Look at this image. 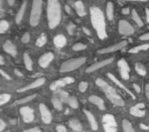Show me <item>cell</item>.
Segmentation results:
<instances>
[{
  "mask_svg": "<svg viewBox=\"0 0 149 132\" xmlns=\"http://www.w3.org/2000/svg\"><path fill=\"white\" fill-rule=\"evenodd\" d=\"M91 14V21L93 29L95 30L97 34V37L100 40H104L107 38V25H105V19L103 12L102 9L98 7L93 6L90 9Z\"/></svg>",
  "mask_w": 149,
  "mask_h": 132,
  "instance_id": "1",
  "label": "cell"
},
{
  "mask_svg": "<svg viewBox=\"0 0 149 132\" xmlns=\"http://www.w3.org/2000/svg\"><path fill=\"white\" fill-rule=\"evenodd\" d=\"M62 7L59 0H48L47 2V20L50 29L56 28L61 22Z\"/></svg>",
  "mask_w": 149,
  "mask_h": 132,
  "instance_id": "2",
  "label": "cell"
},
{
  "mask_svg": "<svg viewBox=\"0 0 149 132\" xmlns=\"http://www.w3.org/2000/svg\"><path fill=\"white\" fill-rule=\"evenodd\" d=\"M95 83H97V85L98 88L105 93L107 97L109 98L111 104H113L114 105H117V106H123L124 105L123 98L117 93L114 88L109 85L107 81L104 80H102V79H97V80L95 81Z\"/></svg>",
  "mask_w": 149,
  "mask_h": 132,
  "instance_id": "3",
  "label": "cell"
},
{
  "mask_svg": "<svg viewBox=\"0 0 149 132\" xmlns=\"http://www.w3.org/2000/svg\"><path fill=\"white\" fill-rule=\"evenodd\" d=\"M42 8H43V0H33L32 9H31L30 18L29 22L32 27H36L39 25L42 15Z\"/></svg>",
  "mask_w": 149,
  "mask_h": 132,
  "instance_id": "4",
  "label": "cell"
},
{
  "mask_svg": "<svg viewBox=\"0 0 149 132\" xmlns=\"http://www.w3.org/2000/svg\"><path fill=\"white\" fill-rule=\"evenodd\" d=\"M86 58L80 57V58H74V59H70L68 61L64 62L60 67V72L61 73H68V72L74 71V69H79L80 67L86 64Z\"/></svg>",
  "mask_w": 149,
  "mask_h": 132,
  "instance_id": "5",
  "label": "cell"
},
{
  "mask_svg": "<svg viewBox=\"0 0 149 132\" xmlns=\"http://www.w3.org/2000/svg\"><path fill=\"white\" fill-rule=\"evenodd\" d=\"M20 115L22 117V120L25 123H30V122L34 121L35 119V113L33 108H31L30 106H22L19 109Z\"/></svg>",
  "mask_w": 149,
  "mask_h": 132,
  "instance_id": "6",
  "label": "cell"
},
{
  "mask_svg": "<svg viewBox=\"0 0 149 132\" xmlns=\"http://www.w3.org/2000/svg\"><path fill=\"white\" fill-rule=\"evenodd\" d=\"M113 62V58H109V59H105V60H102L100 62H97L95 64H93L92 66H90L88 68H86V73H93V72H97L98 69L104 68V67L109 66Z\"/></svg>",
  "mask_w": 149,
  "mask_h": 132,
  "instance_id": "7",
  "label": "cell"
},
{
  "mask_svg": "<svg viewBox=\"0 0 149 132\" xmlns=\"http://www.w3.org/2000/svg\"><path fill=\"white\" fill-rule=\"evenodd\" d=\"M118 32L123 36H130L134 33V28L131 24L125 20H119L118 22Z\"/></svg>",
  "mask_w": 149,
  "mask_h": 132,
  "instance_id": "8",
  "label": "cell"
},
{
  "mask_svg": "<svg viewBox=\"0 0 149 132\" xmlns=\"http://www.w3.org/2000/svg\"><path fill=\"white\" fill-rule=\"evenodd\" d=\"M127 45L126 41H121V42H118L117 44L111 45V46H109L107 48H102V49L98 50L97 53L98 54H110V53H113L116 51H119L122 48H124Z\"/></svg>",
  "mask_w": 149,
  "mask_h": 132,
  "instance_id": "9",
  "label": "cell"
},
{
  "mask_svg": "<svg viewBox=\"0 0 149 132\" xmlns=\"http://www.w3.org/2000/svg\"><path fill=\"white\" fill-rule=\"evenodd\" d=\"M39 110H40V114H41V118L42 121L45 124H50L52 122V113L49 110V108L46 106V104H41L39 105Z\"/></svg>",
  "mask_w": 149,
  "mask_h": 132,
  "instance_id": "10",
  "label": "cell"
},
{
  "mask_svg": "<svg viewBox=\"0 0 149 132\" xmlns=\"http://www.w3.org/2000/svg\"><path fill=\"white\" fill-rule=\"evenodd\" d=\"M74 83V79L67 76V78L60 79V80H57V81H55L54 83H52L51 85H50V88H51L52 90H58L59 88H63V86L70 85V83Z\"/></svg>",
  "mask_w": 149,
  "mask_h": 132,
  "instance_id": "11",
  "label": "cell"
},
{
  "mask_svg": "<svg viewBox=\"0 0 149 132\" xmlns=\"http://www.w3.org/2000/svg\"><path fill=\"white\" fill-rule=\"evenodd\" d=\"M45 80L44 78H39L37 79V80H35L34 81H32V83H30L29 85L23 86V88H19L17 90L18 92H27V90H34V88H40V86H42L45 83Z\"/></svg>",
  "mask_w": 149,
  "mask_h": 132,
  "instance_id": "12",
  "label": "cell"
},
{
  "mask_svg": "<svg viewBox=\"0 0 149 132\" xmlns=\"http://www.w3.org/2000/svg\"><path fill=\"white\" fill-rule=\"evenodd\" d=\"M54 60V54L52 52H48L43 54L42 56L40 57L39 61H38V64L42 69H46L49 67V65L52 63V61Z\"/></svg>",
  "mask_w": 149,
  "mask_h": 132,
  "instance_id": "13",
  "label": "cell"
},
{
  "mask_svg": "<svg viewBox=\"0 0 149 132\" xmlns=\"http://www.w3.org/2000/svg\"><path fill=\"white\" fill-rule=\"evenodd\" d=\"M107 76H109V79L110 81H112V83H114L115 85H116L117 86H118V88H120L122 90H124V92H125L126 93H128V94L130 95V97H131L132 98H135V97H134V94H133V93H132V92H130V90H129L128 88H127L126 86L124 85L123 83H122L121 81H119L118 79H117L116 76H115L114 75H112V74L109 73V74H107Z\"/></svg>",
  "mask_w": 149,
  "mask_h": 132,
  "instance_id": "14",
  "label": "cell"
},
{
  "mask_svg": "<svg viewBox=\"0 0 149 132\" xmlns=\"http://www.w3.org/2000/svg\"><path fill=\"white\" fill-rule=\"evenodd\" d=\"M3 50L7 54H9L12 57L17 56V49H16L15 45L11 42V41H6L3 44Z\"/></svg>",
  "mask_w": 149,
  "mask_h": 132,
  "instance_id": "15",
  "label": "cell"
},
{
  "mask_svg": "<svg viewBox=\"0 0 149 132\" xmlns=\"http://www.w3.org/2000/svg\"><path fill=\"white\" fill-rule=\"evenodd\" d=\"M84 113H85L86 119H88V123H90V125L92 127L93 130H97L98 124H97V119H95V117L93 116V114L86 109H84Z\"/></svg>",
  "mask_w": 149,
  "mask_h": 132,
  "instance_id": "16",
  "label": "cell"
},
{
  "mask_svg": "<svg viewBox=\"0 0 149 132\" xmlns=\"http://www.w3.org/2000/svg\"><path fill=\"white\" fill-rule=\"evenodd\" d=\"M53 43H54L55 47L61 49V48H64L67 45V38L63 34H58L54 37Z\"/></svg>",
  "mask_w": 149,
  "mask_h": 132,
  "instance_id": "17",
  "label": "cell"
},
{
  "mask_svg": "<svg viewBox=\"0 0 149 132\" xmlns=\"http://www.w3.org/2000/svg\"><path fill=\"white\" fill-rule=\"evenodd\" d=\"M88 101H90L91 104L97 105V106L100 110H104L105 109L104 101H103V100L100 97H97V95H91V97H88Z\"/></svg>",
  "mask_w": 149,
  "mask_h": 132,
  "instance_id": "18",
  "label": "cell"
},
{
  "mask_svg": "<svg viewBox=\"0 0 149 132\" xmlns=\"http://www.w3.org/2000/svg\"><path fill=\"white\" fill-rule=\"evenodd\" d=\"M26 8H27V1H24L22 3V5L20 6V8H19V10L17 12V14H16V18H15V21L17 24H20L22 22L23 18H24V15H25V12H26Z\"/></svg>",
  "mask_w": 149,
  "mask_h": 132,
  "instance_id": "19",
  "label": "cell"
},
{
  "mask_svg": "<svg viewBox=\"0 0 149 132\" xmlns=\"http://www.w3.org/2000/svg\"><path fill=\"white\" fill-rule=\"evenodd\" d=\"M103 126H113L116 127V121L112 114H104L102 116Z\"/></svg>",
  "mask_w": 149,
  "mask_h": 132,
  "instance_id": "20",
  "label": "cell"
},
{
  "mask_svg": "<svg viewBox=\"0 0 149 132\" xmlns=\"http://www.w3.org/2000/svg\"><path fill=\"white\" fill-rule=\"evenodd\" d=\"M69 126L71 127L72 130L76 131V132H80V131H83V125L78 119H71L69 121Z\"/></svg>",
  "mask_w": 149,
  "mask_h": 132,
  "instance_id": "21",
  "label": "cell"
},
{
  "mask_svg": "<svg viewBox=\"0 0 149 132\" xmlns=\"http://www.w3.org/2000/svg\"><path fill=\"white\" fill-rule=\"evenodd\" d=\"M74 9H76V12L80 17H84L86 16V8H85V5L81 1H77L74 3Z\"/></svg>",
  "mask_w": 149,
  "mask_h": 132,
  "instance_id": "22",
  "label": "cell"
},
{
  "mask_svg": "<svg viewBox=\"0 0 149 132\" xmlns=\"http://www.w3.org/2000/svg\"><path fill=\"white\" fill-rule=\"evenodd\" d=\"M129 112H130L131 115L135 117H143L145 115V111L143 110V108H139L136 105L132 106L130 109H129Z\"/></svg>",
  "mask_w": 149,
  "mask_h": 132,
  "instance_id": "23",
  "label": "cell"
},
{
  "mask_svg": "<svg viewBox=\"0 0 149 132\" xmlns=\"http://www.w3.org/2000/svg\"><path fill=\"white\" fill-rule=\"evenodd\" d=\"M114 16V6L112 2H107V17L109 21H111L113 19Z\"/></svg>",
  "mask_w": 149,
  "mask_h": 132,
  "instance_id": "24",
  "label": "cell"
},
{
  "mask_svg": "<svg viewBox=\"0 0 149 132\" xmlns=\"http://www.w3.org/2000/svg\"><path fill=\"white\" fill-rule=\"evenodd\" d=\"M23 61H24V64H25L26 69L30 72L32 71L33 69V62H32V59H31L30 56H29L27 53H25V54L23 55Z\"/></svg>",
  "mask_w": 149,
  "mask_h": 132,
  "instance_id": "25",
  "label": "cell"
},
{
  "mask_svg": "<svg viewBox=\"0 0 149 132\" xmlns=\"http://www.w3.org/2000/svg\"><path fill=\"white\" fill-rule=\"evenodd\" d=\"M131 16H132V19H133V21L137 24V26L139 27H142L143 26V21L141 17L139 16V14L137 13V11L135 10V9H133V10L131 11Z\"/></svg>",
  "mask_w": 149,
  "mask_h": 132,
  "instance_id": "26",
  "label": "cell"
},
{
  "mask_svg": "<svg viewBox=\"0 0 149 132\" xmlns=\"http://www.w3.org/2000/svg\"><path fill=\"white\" fill-rule=\"evenodd\" d=\"M46 43H47V35L45 34V33H42V34L37 38V40H36V46L42 48L43 46L46 45Z\"/></svg>",
  "mask_w": 149,
  "mask_h": 132,
  "instance_id": "27",
  "label": "cell"
},
{
  "mask_svg": "<svg viewBox=\"0 0 149 132\" xmlns=\"http://www.w3.org/2000/svg\"><path fill=\"white\" fill-rule=\"evenodd\" d=\"M149 49V43L148 44H143V45H139V46H136L132 49L129 50V53L130 54H136V53L140 52V51H145V50Z\"/></svg>",
  "mask_w": 149,
  "mask_h": 132,
  "instance_id": "28",
  "label": "cell"
},
{
  "mask_svg": "<svg viewBox=\"0 0 149 132\" xmlns=\"http://www.w3.org/2000/svg\"><path fill=\"white\" fill-rule=\"evenodd\" d=\"M36 97H37V94L27 95V97H22V98H20V99L16 100L15 104H28V102H30L31 100H33V99H34V98H36Z\"/></svg>",
  "mask_w": 149,
  "mask_h": 132,
  "instance_id": "29",
  "label": "cell"
},
{
  "mask_svg": "<svg viewBox=\"0 0 149 132\" xmlns=\"http://www.w3.org/2000/svg\"><path fill=\"white\" fill-rule=\"evenodd\" d=\"M66 104H68L70 105V107H72V108H74V109H76V108H78V107H79V102H78V100H77V98L74 97H70V95H69Z\"/></svg>",
  "mask_w": 149,
  "mask_h": 132,
  "instance_id": "30",
  "label": "cell"
},
{
  "mask_svg": "<svg viewBox=\"0 0 149 132\" xmlns=\"http://www.w3.org/2000/svg\"><path fill=\"white\" fill-rule=\"evenodd\" d=\"M135 71L137 72L138 75H140V76H146V74H147L145 67H144L143 65L140 64V63H136L135 64Z\"/></svg>",
  "mask_w": 149,
  "mask_h": 132,
  "instance_id": "31",
  "label": "cell"
},
{
  "mask_svg": "<svg viewBox=\"0 0 149 132\" xmlns=\"http://www.w3.org/2000/svg\"><path fill=\"white\" fill-rule=\"evenodd\" d=\"M122 129H123V131H125V132H133L134 131V128L132 127L131 123L128 120H126V119H123V120H122Z\"/></svg>",
  "mask_w": 149,
  "mask_h": 132,
  "instance_id": "32",
  "label": "cell"
},
{
  "mask_svg": "<svg viewBox=\"0 0 149 132\" xmlns=\"http://www.w3.org/2000/svg\"><path fill=\"white\" fill-rule=\"evenodd\" d=\"M52 104L55 109L57 110H62L63 109V101L59 98H53L52 99Z\"/></svg>",
  "mask_w": 149,
  "mask_h": 132,
  "instance_id": "33",
  "label": "cell"
},
{
  "mask_svg": "<svg viewBox=\"0 0 149 132\" xmlns=\"http://www.w3.org/2000/svg\"><path fill=\"white\" fill-rule=\"evenodd\" d=\"M72 49H73V51L74 52H80V51H84V50L86 49V45H85L84 43H76L74 45H73V47H72Z\"/></svg>",
  "mask_w": 149,
  "mask_h": 132,
  "instance_id": "34",
  "label": "cell"
},
{
  "mask_svg": "<svg viewBox=\"0 0 149 132\" xmlns=\"http://www.w3.org/2000/svg\"><path fill=\"white\" fill-rule=\"evenodd\" d=\"M10 99H11V94H9V93H2V94L0 95V104L4 105Z\"/></svg>",
  "mask_w": 149,
  "mask_h": 132,
  "instance_id": "35",
  "label": "cell"
},
{
  "mask_svg": "<svg viewBox=\"0 0 149 132\" xmlns=\"http://www.w3.org/2000/svg\"><path fill=\"white\" fill-rule=\"evenodd\" d=\"M8 29H9V22L8 21L1 20V22H0V33L3 34V33H5Z\"/></svg>",
  "mask_w": 149,
  "mask_h": 132,
  "instance_id": "36",
  "label": "cell"
},
{
  "mask_svg": "<svg viewBox=\"0 0 149 132\" xmlns=\"http://www.w3.org/2000/svg\"><path fill=\"white\" fill-rule=\"evenodd\" d=\"M117 66H118L119 69H125L127 71H130V68H129L128 64L124 59H120L118 62H117Z\"/></svg>",
  "mask_w": 149,
  "mask_h": 132,
  "instance_id": "37",
  "label": "cell"
},
{
  "mask_svg": "<svg viewBox=\"0 0 149 132\" xmlns=\"http://www.w3.org/2000/svg\"><path fill=\"white\" fill-rule=\"evenodd\" d=\"M76 29H77L76 24L73 22H70L68 24V26H67V31H68V33L70 35H74V32H76Z\"/></svg>",
  "mask_w": 149,
  "mask_h": 132,
  "instance_id": "38",
  "label": "cell"
},
{
  "mask_svg": "<svg viewBox=\"0 0 149 132\" xmlns=\"http://www.w3.org/2000/svg\"><path fill=\"white\" fill-rule=\"evenodd\" d=\"M120 69V76L124 81H128L130 76H129V71H127L125 69Z\"/></svg>",
  "mask_w": 149,
  "mask_h": 132,
  "instance_id": "39",
  "label": "cell"
},
{
  "mask_svg": "<svg viewBox=\"0 0 149 132\" xmlns=\"http://www.w3.org/2000/svg\"><path fill=\"white\" fill-rule=\"evenodd\" d=\"M88 83L86 81H81L79 83V90L81 92H85L86 90H88Z\"/></svg>",
  "mask_w": 149,
  "mask_h": 132,
  "instance_id": "40",
  "label": "cell"
},
{
  "mask_svg": "<svg viewBox=\"0 0 149 132\" xmlns=\"http://www.w3.org/2000/svg\"><path fill=\"white\" fill-rule=\"evenodd\" d=\"M30 39H31L30 34L26 32L25 34L22 36V39H21V41H22V43H24V44H27V43L30 42Z\"/></svg>",
  "mask_w": 149,
  "mask_h": 132,
  "instance_id": "41",
  "label": "cell"
},
{
  "mask_svg": "<svg viewBox=\"0 0 149 132\" xmlns=\"http://www.w3.org/2000/svg\"><path fill=\"white\" fill-rule=\"evenodd\" d=\"M56 130L58 132H67L68 131V129H67V127L65 125H61V124H59V125H57V127H56Z\"/></svg>",
  "mask_w": 149,
  "mask_h": 132,
  "instance_id": "42",
  "label": "cell"
},
{
  "mask_svg": "<svg viewBox=\"0 0 149 132\" xmlns=\"http://www.w3.org/2000/svg\"><path fill=\"white\" fill-rule=\"evenodd\" d=\"M103 127H104V131H107V132H116L117 131L116 127H113V126H103Z\"/></svg>",
  "mask_w": 149,
  "mask_h": 132,
  "instance_id": "43",
  "label": "cell"
},
{
  "mask_svg": "<svg viewBox=\"0 0 149 132\" xmlns=\"http://www.w3.org/2000/svg\"><path fill=\"white\" fill-rule=\"evenodd\" d=\"M0 74H1V76H3L4 79H6L7 81H11V76H9L5 71H3V69H1V71H0Z\"/></svg>",
  "mask_w": 149,
  "mask_h": 132,
  "instance_id": "44",
  "label": "cell"
},
{
  "mask_svg": "<svg viewBox=\"0 0 149 132\" xmlns=\"http://www.w3.org/2000/svg\"><path fill=\"white\" fill-rule=\"evenodd\" d=\"M68 97H69V94L67 92H63L61 93V100L63 102H67V99H68Z\"/></svg>",
  "mask_w": 149,
  "mask_h": 132,
  "instance_id": "45",
  "label": "cell"
},
{
  "mask_svg": "<svg viewBox=\"0 0 149 132\" xmlns=\"http://www.w3.org/2000/svg\"><path fill=\"white\" fill-rule=\"evenodd\" d=\"M25 132H41V129L39 128V127L35 126V127H32V128L26 129Z\"/></svg>",
  "mask_w": 149,
  "mask_h": 132,
  "instance_id": "46",
  "label": "cell"
},
{
  "mask_svg": "<svg viewBox=\"0 0 149 132\" xmlns=\"http://www.w3.org/2000/svg\"><path fill=\"white\" fill-rule=\"evenodd\" d=\"M5 128H6V122L3 119H1L0 120V131H4Z\"/></svg>",
  "mask_w": 149,
  "mask_h": 132,
  "instance_id": "47",
  "label": "cell"
},
{
  "mask_svg": "<svg viewBox=\"0 0 149 132\" xmlns=\"http://www.w3.org/2000/svg\"><path fill=\"white\" fill-rule=\"evenodd\" d=\"M139 39H140L141 41H149V32L145 33V34H143V35H141Z\"/></svg>",
  "mask_w": 149,
  "mask_h": 132,
  "instance_id": "48",
  "label": "cell"
},
{
  "mask_svg": "<svg viewBox=\"0 0 149 132\" xmlns=\"http://www.w3.org/2000/svg\"><path fill=\"white\" fill-rule=\"evenodd\" d=\"M132 86H133L134 90H135V92H137V93H139V92H141V88L137 85V83H133V85H132Z\"/></svg>",
  "mask_w": 149,
  "mask_h": 132,
  "instance_id": "49",
  "label": "cell"
},
{
  "mask_svg": "<svg viewBox=\"0 0 149 132\" xmlns=\"http://www.w3.org/2000/svg\"><path fill=\"white\" fill-rule=\"evenodd\" d=\"M14 74H15V75L17 76H20V78H22V76H23L22 72H20V71H19V69H14Z\"/></svg>",
  "mask_w": 149,
  "mask_h": 132,
  "instance_id": "50",
  "label": "cell"
},
{
  "mask_svg": "<svg viewBox=\"0 0 149 132\" xmlns=\"http://www.w3.org/2000/svg\"><path fill=\"white\" fill-rule=\"evenodd\" d=\"M122 14H124V15H128L129 14V8L128 7H124V8H122Z\"/></svg>",
  "mask_w": 149,
  "mask_h": 132,
  "instance_id": "51",
  "label": "cell"
},
{
  "mask_svg": "<svg viewBox=\"0 0 149 132\" xmlns=\"http://www.w3.org/2000/svg\"><path fill=\"white\" fill-rule=\"evenodd\" d=\"M81 29H83L84 33H85L86 35H88V36H91V35H92V33H91V31L88 30V29H86V27H83V28H81Z\"/></svg>",
  "mask_w": 149,
  "mask_h": 132,
  "instance_id": "52",
  "label": "cell"
},
{
  "mask_svg": "<svg viewBox=\"0 0 149 132\" xmlns=\"http://www.w3.org/2000/svg\"><path fill=\"white\" fill-rule=\"evenodd\" d=\"M145 94H146L147 99L149 100V85H146V86H145Z\"/></svg>",
  "mask_w": 149,
  "mask_h": 132,
  "instance_id": "53",
  "label": "cell"
},
{
  "mask_svg": "<svg viewBox=\"0 0 149 132\" xmlns=\"http://www.w3.org/2000/svg\"><path fill=\"white\" fill-rule=\"evenodd\" d=\"M65 10L67 11V13H68V14H72V13H73V12H72L71 7H70L69 5H65Z\"/></svg>",
  "mask_w": 149,
  "mask_h": 132,
  "instance_id": "54",
  "label": "cell"
},
{
  "mask_svg": "<svg viewBox=\"0 0 149 132\" xmlns=\"http://www.w3.org/2000/svg\"><path fill=\"white\" fill-rule=\"evenodd\" d=\"M145 17H146V21L149 23V8L145 9Z\"/></svg>",
  "mask_w": 149,
  "mask_h": 132,
  "instance_id": "55",
  "label": "cell"
},
{
  "mask_svg": "<svg viewBox=\"0 0 149 132\" xmlns=\"http://www.w3.org/2000/svg\"><path fill=\"white\" fill-rule=\"evenodd\" d=\"M7 3H8L9 6H13L14 3H15V0H6Z\"/></svg>",
  "mask_w": 149,
  "mask_h": 132,
  "instance_id": "56",
  "label": "cell"
},
{
  "mask_svg": "<svg viewBox=\"0 0 149 132\" xmlns=\"http://www.w3.org/2000/svg\"><path fill=\"white\" fill-rule=\"evenodd\" d=\"M140 128L145 129V130H148V129H149V127H148V126H146V125H144V124L141 123V124H140Z\"/></svg>",
  "mask_w": 149,
  "mask_h": 132,
  "instance_id": "57",
  "label": "cell"
},
{
  "mask_svg": "<svg viewBox=\"0 0 149 132\" xmlns=\"http://www.w3.org/2000/svg\"><path fill=\"white\" fill-rule=\"evenodd\" d=\"M0 64L1 65H4V59H3V57H0Z\"/></svg>",
  "mask_w": 149,
  "mask_h": 132,
  "instance_id": "58",
  "label": "cell"
},
{
  "mask_svg": "<svg viewBox=\"0 0 149 132\" xmlns=\"http://www.w3.org/2000/svg\"><path fill=\"white\" fill-rule=\"evenodd\" d=\"M125 1H141V2H144V1H148V0H125Z\"/></svg>",
  "mask_w": 149,
  "mask_h": 132,
  "instance_id": "59",
  "label": "cell"
}]
</instances>
